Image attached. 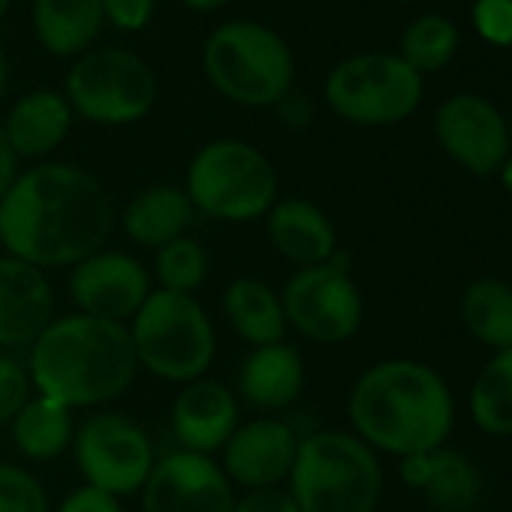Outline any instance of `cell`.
<instances>
[{
    "label": "cell",
    "mask_w": 512,
    "mask_h": 512,
    "mask_svg": "<svg viewBox=\"0 0 512 512\" xmlns=\"http://www.w3.org/2000/svg\"><path fill=\"white\" fill-rule=\"evenodd\" d=\"M115 208L106 187L70 163H43L19 175L0 199V241L37 269L76 266L109 238Z\"/></svg>",
    "instance_id": "cell-1"
},
{
    "label": "cell",
    "mask_w": 512,
    "mask_h": 512,
    "mask_svg": "<svg viewBox=\"0 0 512 512\" xmlns=\"http://www.w3.org/2000/svg\"><path fill=\"white\" fill-rule=\"evenodd\" d=\"M353 434L371 449L410 458L440 449L455 425V401L446 380L416 359H383L353 386Z\"/></svg>",
    "instance_id": "cell-2"
},
{
    "label": "cell",
    "mask_w": 512,
    "mask_h": 512,
    "mask_svg": "<svg viewBox=\"0 0 512 512\" xmlns=\"http://www.w3.org/2000/svg\"><path fill=\"white\" fill-rule=\"evenodd\" d=\"M139 371L127 326L85 314L52 320L31 344L28 374L37 395L70 410L97 407L124 395Z\"/></svg>",
    "instance_id": "cell-3"
},
{
    "label": "cell",
    "mask_w": 512,
    "mask_h": 512,
    "mask_svg": "<svg viewBox=\"0 0 512 512\" xmlns=\"http://www.w3.org/2000/svg\"><path fill=\"white\" fill-rule=\"evenodd\" d=\"M287 482L299 512H374L383 494L374 449L353 431L335 428L299 440Z\"/></svg>",
    "instance_id": "cell-4"
},
{
    "label": "cell",
    "mask_w": 512,
    "mask_h": 512,
    "mask_svg": "<svg viewBox=\"0 0 512 512\" xmlns=\"http://www.w3.org/2000/svg\"><path fill=\"white\" fill-rule=\"evenodd\" d=\"M139 368L169 383H193L217 356L214 323L196 296L151 290L127 326Z\"/></svg>",
    "instance_id": "cell-5"
},
{
    "label": "cell",
    "mask_w": 512,
    "mask_h": 512,
    "mask_svg": "<svg viewBox=\"0 0 512 512\" xmlns=\"http://www.w3.org/2000/svg\"><path fill=\"white\" fill-rule=\"evenodd\" d=\"M202 64L208 82L238 106L281 103L296 76L287 40L256 22H226L205 40Z\"/></svg>",
    "instance_id": "cell-6"
},
{
    "label": "cell",
    "mask_w": 512,
    "mask_h": 512,
    "mask_svg": "<svg viewBox=\"0 0 512 512\" xmlns=\"http://www.w3.org/2000/svg\"><path fill=\"white\" fill-rule=\"evenodd\" d=\"M184 193L196 211L214 220L247 223L266 217L278 202V175L260 148L217 139L190 160Z\"/></svg>",
    "instance_id": "cell-7"
},
{
    "label": "cell",
    "mask_w": 512,
    "mask_h": 512,
    "mask_svg": "<svg viewBox=\"0 0 512 512\" xmlns=\"http://www.w3.org/2000/svg\"><path fill=\"white\" fill-rule=\"evenodd\" d=\"M329 109L362 127H386L410 118L422 103V76L398 55H353L326 79Z\"/></svg>",
    "instance_id": "cell-8"
},
{
    "label": "cell",
    "mask_w": 512,
    "mask_h": 512,
    "mask_svg": "<svg viewBox=\"0 0 512 512\" xmlns=\"http://www.w3.org/2000/svg\"><path fill=\"white\" fill-rule=\"evenodd\" d=\"M157 100L151 67L127 49H97L76 58L67 73V103L94 124L121 127L145 118Z\"/></svg>",
    "instance_id": "cell-9"
},
{
    "label": "cell",
    "mask_w": 512,
    "mask_h": 512,
    "mask_svg": "<svg viewBox=\"0 0 512 512\" xmlns=\"http://www.w3.org/2000/svg\"><path fill=\"white\" fill-rule=\"evenodd\" d=\"M287 326L317 344H344L362 329L365 305L344 260L299 269L281 293Z\"/></svg>",
    "instance_id": "cell-10"
},
{
    "label": "cell",
    "mask_w": 512,
    "mask_h": 512,
    "mask_svg": "<svg viewBox=\"0 0 512 512\" xmlns=\"http://www.w3.org/2000/svg\"><path fill=\"white\" fill-rule=\"evenodd\" d=\"M73 446L85 482L112 497L142 491L157 461L148 434L124 413H94L79 425Z\"/></svg>",
    "instance_id": "cell-11"
},
{
    "label": "cell",
    "mask_w": 512,
    "mask_h": 512,
    "mask_svg": "<svg viewBox=\"0 0 512 512\" xmlns=\"http://www.w3.org/2000/svg\"><path fill=\"white\" fill-rule=\"evenodd\" d=\"M434 136L440 148L476 178L500 172L512 145L506 118L494 103L476 94L449 97L434 115Z\"/></svg>",
    "instance_id": "cell-12"
},
{
    "label": "cell",
    "mask_w": 512,
    "mask_h": 512,
    "mask_svg": "<svg viewBox=\"0 0 512 512\" xmlns=\"http://www.w3.org/2000/svg\"><path fill=\"white\" fill-rule=\"evenodd\" d=\"M235 494L211 455L178 449L154 461L142 485V512H232Z\"/></svg>",
    "instance_id": "cell-13"
},
{
    "label": "cell",
    "mask_w": 512,
    "mask_h": 512,
    "mask_svg": "<svg viewBox=\"0 0 512 512\" xmlns=\"http://www.w3.org/2000/svg\"><path fill=\"white\" fill-rule=\"evenodd\" d=\"M70 296L79 314L124 326L151 296V275L130 253L97 250L73 266Z\"/></svg>",
    "instance_id": "cell-14"
},
{
    "label": "cell",
    "mask_w": 512,
    "mask_h": 512,
    "mask_svg": "<svg viewBox=\"0 0 512 512\" xmlns=\"http://www.w3.org/2000/svg\"><path fill=\"white\" fill-rule=\"evenodd\" d=\"M299 440L302 437L296 434V428L275 416L244 422L220 449L223 452L220 467L226 479L241 485L244 491L275 488L284 479H290Z\"/></svg>",
    "instance_id": "cell-15"
},
{
    "label": "cell",
    "mask_w": 512,
    "mask_h": 512,
    "mask_svg": "<svg viewBox=\"0 0 512 512\" xmlns=\"http://www.w3.org/2000/svg\"><path fill=\"white\" fill-rule=\"evenodd\" d=\"M55 296L43 269L0 256V350L31 347L52 323Z\"/></svg>",
    "instance_id": "cell-16"
},
{
    "label": "cell",
    "mask_w": 512,
    "mask_h": 512,
    "mask_svg": "<svg viewBox=\"0 0 512 512\" xmlns=\"http://www.w3.org/2000/svg\"><path fill=\"white\" fill-rule=\"evenodd\" d=\"M238 428V398L214 380H193L175 395L172 431L181 449L211 455L226 446Z\"/></svg>",
    "instance_id": "cell-17"
},
{
    "label": "cell",
    "mask_w": 512,
    "mask_h": 512,
    "mask_svg": "<svg viewBox=\"0 0 512 512\" xmlns=\"http://www.w3.org/2000/svg\"><path fill=\"white\" fill-rule=\"evenodd\" d=\"M269 217V241L287 263L299 269L323 266L338 253V232L329 214L308 199L275 202Z\"/></svg>",
    "instance_id": "cell-18"
},
{
    "label": "cell",
    "mask_w": 512,
    "mask_h": 512,
    "mask_svg": "<svg viewBox=\"0 0 512 512\" xmlns=\"http://www.w3.org/2000/svg\"><path fill=\"white\" fill-rule=\"evenodd\" d=\"M401 476L443 512H470L482 491L476 464L464 452L446 446L401 458Z\"/></svg>",
    "instance_id": "cell-19"
},
{
    "label": "cell",
    "mask_w": 512,
    "mask_h": 512,
    "mask_svg": "<svg viewBox=\"0 0 512 512\" xmlns=\"http://www.w3.org/2000/svg\"><path fill=\"white\" fill-rule=\"evenodd\" d=\"M305 389V362L287 341L253 347L238 371V395L256 410H287Z\"/></svg>",
    "instance_id": "cell-20"
},
{
    "label": "cell",
    "mask_w": 512,
    "mask_h": 512,
    "mask_svg": "<svg viewBox=\"0 0 512 512\" xmlns=\"http://www.w3.org/2000/svg\"><path fill=\"white\" fill-rule=\"evenodd\" d=\"M73 127V109L67 97L55 91H34L22 97L7 121L4 133L19 157H46L52 154Z\"/></svg>",
    "instance_id": "cell-21"
},
{
    "label": "cell",
    "mask_w": 512,
    "mask_h": 512,
    "mask_svg": "<svg viewBox=\"0 0 512 512\" xmlns=\"http://www.w3.org/2000/svg\"><path fill=\"white\" fill-rule=\"evenodd\" d=\"M223 314L235 335L250 347H269L287 341V317L281 293L260 278H238L223 293Z\"/></svg>",
    "instance_id": "cell-22"
},
{
    "label": "cell",
    "mask_w": 512,
    "mask_h": 512,
    "mask_svg": "<svg viewBox=\"0 0 512 512\" xmlns=\"http://www.w3.org/2000/svg\"><path fill=\"white\" fill-rule=\"evenodd\" d=\"M100 0H34V31L46 52L79 58L103 28Z\"/></svg>",
    "instance_id": "cell-23"
},
{
    "label": "cell",
    "mask_w": 512,
    "mask_h": 512,
    "mask_svg": "<svg viewBox=\"0 0 512 512\" xmlns=\"http://www.w3.org/2000/svg\"><path fill=\"white\" fill-rule=\"evenodd\" d=\"M193 202L184 190L157 184L142 193H136L124 208V232L151 250H160L163 244L184 235V229L193 220Z\"/></svg>",
    "instance_id": "cell-24"
},
{
    "label": "cell",
    "mask_w": 512,
    "mask_h": 512,
    "mask_svg": "<svg viewBox=\"0 0 512 512\" xmlns=\"http://www.w3.org/2000/svg\"><path fill=\"white\" fill-rule=\"evenodd\" d=\"M10 425H13L16 449L31 461L58 458L76 437L73 410L46 395H31V401Z\"/></svg>",
    "instance_id": "cell-25"
},
{
    "label": "cell",
    "mask_w": 512,
    "mask_h": 512,
    "mask_svg": "<svg viewBox=\"0 0 512 512\" xmlns=\"http://www.w3.org/2000/svg\"><path fill=\"white\" fill-rule=\"evenodd\" d=\"M461 323L464 329L500 353L512 347V284L500 278H476L461 293Z\"/></svg>",
    "instance_id": "cell-26"
},
{
    "label": "cell",
    "mask_w": 512,
    "mask_h": 512,
    "mask_svg": "<svg viewBox=\"0 0 512 512\" xmlns=\"http://www.w3.org/2000/svg\"><path fill=\"white\" fill-rule=\"evenodd\" d=\"M470 416L491 437H512V347L494 353L473 380Z\"/></svg>",
    "instance_id": "cell-27"
},
{
    "label": "cell",
    "mask_w": 512,
    "mask_h": 512,
    "mask_svg": "<svg viewBox=\"0 0 512 512\" xmlns=\"http://www.w3.org/2000/svg\"><path fill=\"white\" fill-rule=\"evenodd\" d=\"M458 52V28L443 16H419L401 37V61L422 73L443 70Z\"/></svg>",
    "instance_id": "cell-28"
},
{
    "label": "cell",
    "mask_w": 512,
    "mask_h": 512,
    "mask_svg": "<svg viewBox=\"0 0 512 512\" xmlns=\"http://www.w3.org/2000/svg\"><path fill=\"white\" fill-rule=\"evenodd\" d=\"M157 278L160 290L193 296L208 278V253L196 238H175L157 250Z\"/></svg>",
    "instance_id": "cell-29"
},
{
    "label": "cell",
    "mask_w": 512,
    "mask_h": 512,
    "mask_svg": "<svg viewBox=\"0 0 512 512\" xmlns=\"http://www.w3.org/2000/svg\"><path fill=\"white\" fill-rule=\"evenodd\" d=\"M0 512H49V494L34 473L0 461Z\"/></svg>",
    "instance_id": "cell-30"
},
{
    "label": "cell",
    "mask_w": 512,
    "mask_h": 512,
    "mask_svg": "<svg viewBox=\"0 0 512 512\" xmlns=\"http://www.w3.org/2000/svg\"><path fill=\"white\" fill-rule=\"evenodd\" d=\"M34 395V383L28 368L10 356V353H0V425L13 422L22 407L31 401Z\"/></svg>",
    "instance_id": "cell-31"
},
{
    "label": "cell",
    "mask_w": 512,
    "mask_h": 512,
    "mask_svg": "<svg viewBox=\"0 0 512 512\" xmlns=\"http://www.w3.org/2000/svg\"><path fill=\"white\" fill-rule=\"evenodd\" d=\"M473 25L491 46H512V0H476Z\"/></svg>",
    "instance_id": "cell-32"
},
{
    "label": "cell",
    "mask_w": 512,
    "mask_h": 512,
    "mask_svg": "<svg viewBox=\"0 0 512 512\" xmlns=\"http://www.w3.org/2000/svg\"><path fill=\"white\" fill-rule=\"evenodd\" d=\"M103 19L121 31H142L154 16V0H100Z\"/></svg>",
    "instance_id": "cell-33"
},
{
    "label": "cell",
    "mask_w": 512,
    "mask_h": 512,
    "mask_svg": "<svg viewBox=\"0 0 512 512\" xmlns=\"http://www.w3.org/2000/svg\"><path fill=\"white\" fill-rule=\"evenodd\" d=\"M232 512H299V506H296V500L290 497L287 488L275 485V488L244 491V497L235 500Z\"/></svg>",
    "instance_id": "cell-34"
},
{
    "label": "cell",
    "mask_w": 512,
    "mask_h": 512,
    "mask_svg": "<svg viewBox=\"0 0 512 512\" xmlns=\"http://www.w3.org/2000/svg\"><path fill=\"white\" fill-rule=\"evenodd\" d=\"M55 512H121V503H118V497H112L94 485H82L73 494H67Z\"/></svg>",
    "instance_id": "cell-35"
},
{
    "label": "cell",
    "mask_w": 512,
    "mask_h": 512,
    "mask_svg": "<svg viewBox=\"0 0 512 512\" xmlns=\"http://www.w3.org/2000/svg\"><path fill=\"white\" fill-rule=\"evenodd\" d=\"M16 181H19V154L13 151V145L4 133V124H0V199L13 190Z\"/></svg>",
    "instance_id": "cell-36"
},
{
    "label": "cell",
    "mask_w": 512,
    "mask_h": 512,
    "mask_svg": "<svg viewBox=\"0 0 512 512\" xmlns=\"http://www.w3.org/2000/svg\"><path fill=\"white\" fill-rule=\"evenodd\" d=\"M181 4H184L187 10L211 13V10H220V7H226V4H229V0H181Z\"/></svg>",
    "instance_id": "cell-37"
},
{
    "label": "cell",
    "mask_w": 512,
    "mask_h": 512,
    "mask_svg": "<svg viewBox=\"0 0 512 512\" xmlns=\"http://www.w3.org/2000/svg\"><path fill=\"white\" fill-rule=\"evenodd\" d=\"M500 184H503V190L512 196V154L506 157V163L500 166Z\"/></svg>",
    "instance_id": "cell-38"
},
{
    "label": "cell",
    "mask_w": 512,
    "mask_h": 512,
    "mask_svg": "<svg viewBox=\"0 0 512 512\" xmlns=\"http://www.w3.org/2000/svg\"><path fill=\"white\" fill-rule=\"evenodd\" d=\"M7 79H10V64H7V52L0 46V97L7 91Z\"/></svg>",
    "instance_id": "cell-39"
},
{
    "label": "cell",
    "mask_w": 512,
    "mask_h": 512,
    "mask_svg": "<svg viewBox=\"0 0 512 512\" xmlns=\"http://www.w3.org/2000/svg\"><path fill=\"white\" fill-rule=\"evenodd\" d=\"M10 4H13V0H0V22H4V16L10 13Z\"/></svg>",
    "instance_id": "cell-40"
},
{
    "label": "cell",
    "mask_w": 512,
    "mask_h": 512,
    "mask_svg": "<svg viewBox=\"0 0 512 512\" xmlns=\"http://www.w3.org/2000/svg\"><path fill=\"white\" fill-rule=\"evenodd\" d=\"M506 124H509V136H512V118H509V121H506Z\"/></svg>",
    "instance_id": "cell-41"
}]
</instances>
